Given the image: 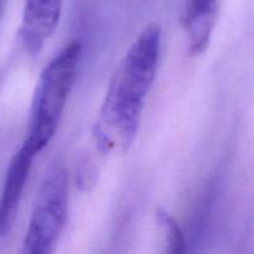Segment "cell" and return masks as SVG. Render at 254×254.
<instances>
[{"instance_id": "cell-2", "label": "cell", "mask_w": 254, "mask_h": 254, "mask_svg": "<svg viewBox=\"0 0 254 254\" xmlns=\"http://www.w3.org/2000/svg\"><path fill=\"white\" fill-rule=\"evenodd\" d=\"M82 44H67L44 68L32 99L27 136L22 145L35 154L46 148L55 136L64 107L76 81Z\"/></svg>"}, {"instance_id": "cell-1", "label": "cell", "mask_w": 254, "mask_h": 254, "mask_svg": "<svg viewBox=\"0 0 254 254\" xmlns=\"http://www.w3.org/2000/svg\"><path fill=\"white\" fill-rule=\"evenodd\" d=\"M160 51L161 26L153 22L141 30L117 67L93 126V139L102 153H124L133 144L155 82Z\"/></svg>"}, {"instance_id": "cell-6", "label": "cell", "mask_w": 254, "mask_h": 254, "mask_svg": "<svg viewBox=\"0 0 254 254\" xmlns=\"http://www.w3.org/2000/svg\"><path fill=\"white\" fill-rule=\"evenodd\" d=\"M156 223L164 241L165 253H184L186 251V238L175 218L165 210H158L155 213Z\"/></svg>"}, {"instance_id": "cell-8", "label": "cell", "mask_w": 254, "mask_h": 254, "mask_svg": "<svg viewBox=\"0 0 254 254\" xmlns=\"http://www.w3.org/2000/svg\"><path fill=\"white\" fill-rule=\"evenodd\" d=\"M5 4H6V0H0V20H1L2 14H4Z\"/></svg>"}, {"instance_id": "cell-4", "label": "cell", "mask_w": 254, "mask_h": 254, "mask_svg": "<svg viewBox=\"0 0 254 254\" xmlns=\"http://www.w3.org/2000/svg\"><path fill=\"white\" fill-rule=\"evenodd\" d=\"M64 0H25L19 37L25 51L37 56L60 22Z\"/></svg>"}, {"instance_id": "cell-3", "label": "cell", "mask_w": 254, "mask_h": 254, "mask_svg": "<svg viewBox=\"0 0 254 254\" xmlns=\"http://www.w3.org/2000/svg\"><path fill=\"white\" fill-rule=\"evenodd\" d=\"M68 213V175L62 165H52L40 184L25 238L22 253L54 252L64 230Z\"/></svg>"}, {"instance_id": "cell-5", "label": "cell", "mask_w": 254, "mask_h": 254, "mask_svg": "<svg viewBox=\"0 0 254 254\" xmlns=\"http://www.w3.org/2000/svg\"><path fill=\"white\" fill-rule=\"evenodd\" d=\"M36 156L34 151L21 145L10 161L0 193V237H5L12 230L21 202L22 192Z\"/></svg>"}, {"instance_id": "cell-7", "label": "cell", "mask_w": 254, "mask_h": 254, "mask_svg": "<svg viewBox=\"0 0 254 254\" xmlns=\"http://www.w3.org/2000/svg\"><path fill=\"white\" fill-rule=\"evenodd\" d=\"M218 7V0H185L184 11L186 10H200Z\"/></svg>"}]
</instances>
